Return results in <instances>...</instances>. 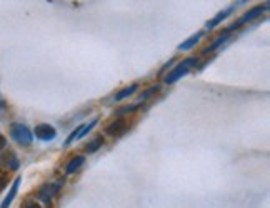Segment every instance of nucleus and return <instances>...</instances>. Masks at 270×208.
Masks as SVG:
<instances>
[{
    "label": "nucleus",
    "mask_w": 270,
    "mask_h": 208,
    "mask_svg": "<svg viewBox=\"0 0 270 208\" xmlns=\"http://www.w3.org/2000/svg\"><path fill=\"white\" fill-rule=\"evenodd\" d=\"M140 107V103H137V105H127V107H122V109H118V110H115V115H118V117H122V115H127V113H130V112H134V110H137Z\"/></svg>",
    "instance_id": "f3484780"
},
{
    "label": "nucleus",
    "mask_w": 270,
    "mask_h": 208,
    "mask_svg": "<svg viewBox=\"0 0 270 208\" xmlns=\"http://www.w3.org/2000/svg\"><path fill=\"white\" fill-rule=\"evenodd\" d=\"M10 137L14 138V142L18 143L20 147H29L34 142V134L30 128L23 123H12L10 127Z\"/></svg>",
    "instance_id": "f03ea898"
},
{
    "label": "nucleus",
    "mask_w": 270,
    "mask_h": 208,
    "mask_svg": "<svg viewBox=\"0 0 270 208\" xmlns=\"http://www.w3.org/2000/svg\"><path fill=\"white\" fill-rule=\"evenodd\" d=\"M99 120H100V118H99V117H95L92 122H89V123H84V127H82V130H80V134H79V137H77V140H80V138L87 137V134H89V132H92L93 128H95V125L99 123Z\"/></svg>",
    "instance_id": "dca6fc26"
},
{
    "label": "nucleus",
    "mask_w": 270,
    "mask_h": 208,
    "mask_svg": "<svg viewBox=\"0 0 270 208\" xmlns=\"http://www.w3.org/2000/svg\"><path fill=\"white\" fill-rule=\"evenodd\" d=\"M234 10H235V5H230L229 9H225V10H222V12H218V14H217L215 17H213L212 20L207 22V29H209V30L215 29L218 23H222V22L225 20V18L230 17V15H232V12H234Z\"/></svg>",
    "instance_id": "1a4fd4ad"
},
{
    "label": "nucleus",
    "mask_w": 270,
    "mask_h": 208,
    "mask_svg": "<svg viewBox=\"0 0 270 208\" xmlns=\"http://www.w3.org/2000/svg\"><path fill=\"white\" fill-rule=\"evenodd\" d=\"M246 2H249V0H237V5H243Z\"/></svg>",
    "instance_id": "5701e85b"
},
{
    "label": "nucleus",
    "mask_w": 270,
    "mask_h": 208,
    "mask_svg": "<svg viewBox=\"0 0 270 208\" xmlns=\"http://www.w3.org/2000/svg\"><path fill=\"white\" fill-rule=\"evenodd\" d=\"M104 142H105V140H104V137H102V135L95 137V138H93V140L85 147V152H87V153H95L97 150L104 145Z\"/></svg>",
    "instance_id": "4468645a"
},
{
    "label": "nucleus",
    "mask_w": 270,
    "mask_h": 208,
    "mask_svg": "<svg viewBox=\"0 0 270 208\" xmlns=\"http://www.w3.org/2000/svg\"><path fill=\"white\" fill-rule=\"evenodd\" d=\"M0 167L9 170V172H15L20 167V160L17 159L15 152H12V150H7V152L0 153Z\"/></svg>",
    "instance_id": "0eeeda50"
},
{
    "label": "nucleus",
    "mask_w": 270,
    "mask_h": 208,
    "mask_svg": "<svg viewBox=\"0 0 270 208\" xmlns=\"http://www.w3.org/2000/svg\"><path fill=\"white\" fill-rule=\"evenodd\" d=\"M204 35H205V32H204V30H199L197 34L190 35V37H188L187 40H184V42H182V43H180V45H179L177 48L180 50V52H187V50H192V48L195 47V45H199V42L204 39Z\"/></svg>",
    "instance_id": "6e6552de"
},
{
    "label": "nucleus",
    "mask_w": 270,
    "mask_h": 208,
    "mask_svg": "<svg viewBox=\"0 0 270 208\" xmlns=\"http://www.w3.org/2000/svg\"><path fill=\"white\" fill-rule=\"evenodd\" d=\"M85 163V157L84 155H75L73 159L67 163V167H65V173L67 175H72V173H75L77 170L82 167Z\"/></svg>",
    "instance_id": "9b49d317"
},
{
    "label": "nucleus",
    "mask_w": 270,
    "mask_h": 208,
    "mask_svg": "<svg viewBox=\"0 0 270 208\" xmlns=\"http://www.w3.org/2000/svg\"><path fill=\"white\" fill-rule=\"evenodd\" d=\"M34 135L42 142H52L57 137V130H55L50 123H39L34 130Z\"/></svg>",
    "instance_id": "423d86ee"
},
{
    "label": "nucleus",
    "mask_w": 270,
    "mask_h": 208,
    "mask_svg": "<svg viewBox=\"0 0 270 208\" xmlns=\"http://www.w3.org/2000/svg\"><path fill=\"white\" fill-rule=\"evenodd\" d=\"M265 10H268V2H265L263 5H257V7H254V9H250V10L247 12V14L240 18V20H237V22H235L234 25H232L230 29H227V30H229V32H232V30H234V29H240L242 25H246V23H249V22L255 20L257 17H260Z\"/></svg>",
    "instance_id": "20e7f679"
},
{
    "label": "nucleus",
    "mask_w": 270,
    "mask_h": 208,
    "mask_svg": "<svg viewBox=\"0 0 270 208\" xmlns=\"http://www.w3.org/2000/svg\"><path fill=\"white\" fill-rule=\"evenodd\" d=\"M230 34L232 32H229V30H225L224 32V35H218L215 40H213L209 47H207L205 50H204V54H210V52H213V50H217L218 47H222L225 42H227L229 39H230Z\"/></svg>",
    "instance_id": "f8f14e48"
},
{
    "label": "nucleus",
    "mask_w": 270,
    "mask_h": 208,
    "mask_svg": "<svg viewBox=\"0 0 270 208\" xmlns=\"http://www.w3.org/2000/svg\"><path fill=\"white\" fill-rule=\"evenodd\" d=\"M5 147H7V138L0 134V150H4Z\"/></svg>",
    "instance_id": "412c9836"
},
{
    "label": "nucleus",
    "mask_w": 270,
    "mask_h": 208,
    "mask_svg": "<svg viewBox=\"0 0 270 208\" xmlns=\"http://www.w3.org/2000/svg\"><path fill=\"white\" fill-rule=\"evenodd\" d=\"M22 206L23 208H29V206H40V205H37V201H34V200H23L22 201Z\"/></svg>",
    "instance_id": "aec40b11"
},
{
    "label": "nucleus",
    "mask_w": 270,
    "mask_h": 208,
    "mask_svg": "<svg viewBox=\"0 0 270 208\" xmlns=\"http://www.w3.org/2000/svg\"><path fill=\"white\" fill-rule=\"evenodd\" d=\"M127 128H129V122L125 120V118L120 117V118H115L114 122L107 125V127H105V134L117 138V137H122L125 132H127Z\"/></svg>",
    "instance_id": "39448f33"
},
{
    "label": "nucleus",
    "mask_w": 270,
    "mask_h": 208,
    "mask_svg": "<svg viewBox=\"0 0 270 208\" xmlns=\"http://www.w3.org/2000/svg\"><path fill=\"white\" fill-rule=\"evenodd\" d=\"M65 184V178L62 176V180H59L57 184H48V185H43L39 188V192H37V197H39L40 201H43L47 206H52V201L54 197L59 193V190L62 188V185Z\"/></svg>",
    "instance_id": "7ed1b4c3"
},
{
    "label": "nucleus",
    "mask_w": 270,
    "mask_h": 208,
    "mask_svg": "<svg viewBox=\"0 0 270 208\" xmlns=\"http://www.w3.org/2000/svg\"><path fill=\"white\" fill-rule=\"evenodd\" d=\"M137 90H139V84H132L130 87H125V88H122V90L118 92V93H115L114 100H115V102H122V100H125V98H129V97L134 95Z\"/></svg>",
    "instance_id": "ddd939ff"
},
{
    "label": "nucleus",
    "mask_w": 270,
    "mask_h": 208,
    "mask_svg": "<svg viewBox=\"0 0 270 208\" xmlns=\"http://www.w3.org/2000/svg\"><path fill=\"white\" fill-rule=\"evenodd\" d=\"M160 88H162V85H159V84H155V85H152V87H149L147 90H143L142 93H140V102H145V100H149L150 97H154L155 93H159L160 92Z\"/></svg>",
    "instance_id": "2eb2a0df"
},
{
    "label": "nucleus",
    "mask_w": 270,
    "mask_h": 208,
    "mask_svg": "<svg viewBox=\"0 0 270 208\" xmlns=\"http://www.w3.org/2000/svg\"><path fill=\"white\" fill-rule=\"evenodd\" d=\"M20 184H22V176H17V178L14 180V184H12V188H10L9 195L5 197V200L2 201V205H0V206H2V208H9L10 206V203L17 197V192H18V187H20Z\"/></svg>",
    "instance_id": "9d476101"
},
{
    "label": "nucleus",
    "mask_w": 270,
    "mask_h": 208,
    "mask_svg": "<svg viewBox=\"0 0 270 208\" xmlns=\"http://www.w3.org/2000/svg\"><path fill=\"white\" fill-rule=\"evenodd\" d=\"M4 109H5V102H4L2 95H0V110H4Z\"/></svg>",
    "instance_id": "4be33fe9"
},
{
    "label": "nucleus",
    "mask_w": 270,
    "mask_h": 208,
    "mask_svg": "<svg viewBox=\"0 0 270 208\" xmlns=\"http://www.w3.org/2000/svg\"><path fill=\"white\" fill-rule=\"evenodd\" d=\"M9 185V173L0 172V192H4V188Z\"/></svg>",
    "instance_id": "a211bd4d"
},
{
    "label": "nucleus",
    "mask_w": 270,
    "mask_h": 208,
    "mask_svg": "<svg viewBox=\"0 0 270 208\" xmlns=\"http://www.w3.org/2000/svg\"><path fill=\"white\" fill-rule=\"evenodd\" d=\"M174 62H175V57H174V59H170V60H168L167 64H165L164 67L160 68V72H159V77H164V75L167 73V70H170V67L174 65Z\"/></svg>",
    "instance_id": "6ab92c4d"
},
{
    "label": "nucleus",
    "mask_w": 270,
    "mask_h": 208,
    "mask_svg": "<svg viewBox=\"0 0 270 208\" xmlns=\"http://www.w3.org/2000/svg\"><path fill=\"white\" fill-rule=\"evenodd\" d=\"M199 64V57H187L184 62H180L177 67H174L170 72L165 75V84L167 85H172L175 82H179L182 77H185V75L192 70V67H195Z\"/></svg>",
    "instance_id": "f257e3e1"
}]
</instances>
